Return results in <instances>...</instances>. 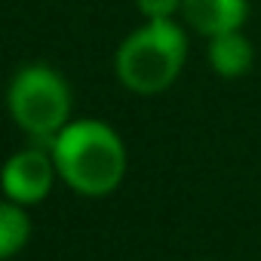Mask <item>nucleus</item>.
Masks as SVG:
<instances>
[{"label": "nucleus", "mask_w": 261, "mask_h": 261, "mask_svg": "<svg viewBox=\"0 0 261 261\" xmlns=\"http://www.w3.org/2000/svg\"><path fill=\"white\" fill-rule=\"evenodd\" d=\"M49 151L59 178L83 197H108L126 175V145L105 120H71Z\"/></svg>", "instance_id": "obj_1"}, {"label": "nucleus", "mask_w": 261, "mask_h": 261, "mask_svg": "<svg viewBox=\"0 0 261 261\" xmlns=\"http://www.w3.org/2000/svg\"><path fill=\"white\" fill-rule=\"evenodd\" d=\"M188 59V34L175 19L145 22L129 31L114 56L120 83L136 95H157L169 89Z\"/></svg>", "instance_id": "obj_2"}, {"label": "nucleus", "mask_w": 261, "mask_h": 261, "mask_svg": "<svg viewBox=\"0 0 261 261\" xmlns=\"http://www.w3.org/2000/svg\"><path fill=\"white\" fill-rule=\"evenodd\" d=\"M7 108L13 123L34 145H53V139L71 123L68 80L43 62L25 65L10 80Z\"/></svg>", "instance_id": "obj_3"}, {"label": "nucleus", "mask_w": 261, "mask_h": 261, "mask_svg": "<svg viewBox=\"0 0 261 261\" xmlns=\"http://www.w3.org/2000/svg\"><path fill=\"white\" fill-rule=\"evenodd\" d=\"M59 178L56 160L49 145H28L22 151H16L4 169H0V191H4L7 200L19 203V206H37L49 197L53 185Z\"/></svg>", "instance_id": "obj_4"}, {"label": "nucleus", "mask_w": 261, "mask_h": 261, "mask_svg": "<svg viewBox=\"0 0 261 261\" xmlns=\"http://www.w3.org/2000/svg\"><path fill=\"white\" fill-rule=\"evenodd\" d=\"M181 16L197 34L212 40L246 25L249 0H181Z\"/></svg>", "instance_id": "obj_5"}, {"label": "nucleus", "mask_w": 261, "mask_h": 261, "mask_svg": "<svg viewBox=\"0 0 261 261\" xmlns=\"http://www.w3.org/2000/svg\"><path fill=\"white\" fill-rule=\"evenodd\" d=\"M209 65L224 80H237V77H246L252 71V65H255V46L243 34V28L218 34V37L209 40Z\"/></svg>", "instance_id": "obj_6"}, {"label": "nucleus", "mask_w": 261, "mask_h": 261, "mask_svg": "<svg viewBox=\"0 0 261 261\" xmlns=\"http://www.w3.org/2000/svg\"><path fill=\"white\" fill-rule=\"evenodd\" d=\"M31 233H34V224H31L28 209L0 197V261L16 258L28 246Z\"/></svg>", "instance_id": "obj_7"}, {"label": "nucleus", "mask_w": 261, "mask_h": 261, "mask_svg": "<svg viewBox=\"0 0 261 261\" xmlns=\"http://www.w3.org/2000/svg\"><path fill=\"white\" fill-rule=\"evenodd\" d=\"M136 10L145 22H166L181 13V0H136Z\"/></svg>", "instance_id": "obj_8"}, {"label": "nucleus", "mask_w": 261, "mask_h": 261, "mask_svg": "<svg viewBox=\"0 0 261 261\" xmlns=\"http://www.w3.org/2000/svg\"><path fill=\"white\" fill-rule=\"evenodd\" d=\"M203 261H209V258H203Z\"/></svg>", "instance_id": "obj_9"}]
</instances>
